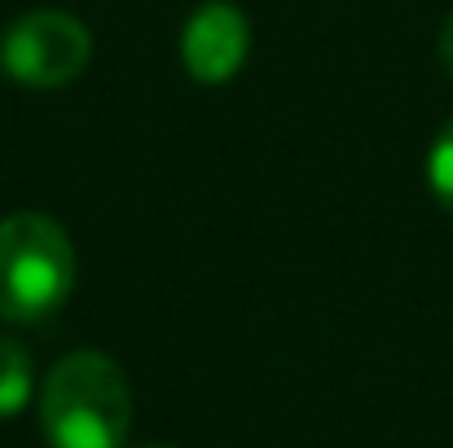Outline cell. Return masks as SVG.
<instances>
[{
    "label": "cell",
    "instance_id": "cell-1",
    "mask_svg": "<svg viewBox=\"0 0 453 448\" xmlns=\"http://www.w3.org/2000/svg\"><path fill=\"white\" fill-rule=\"evenodd\" d=\"M40 427L53 448H124L133 427L124 369L102 352L62 356L40 387Z\"/></svg>",
    "mask_w": 453,
    "mask_h": 448
},
{
    "label": "cell",
    "instance_id": "cell-2",
    "mask_svg": "<svg viewBox=\"0 0 453 448\" xmlns=\"http://www.w3.org/2000/svg\"><path fill=\"white\" fill-rule=\"evenodd\" d=\"M75 291V247L44 211L0 220V321L35 325Z\"/></svg>",
    "mask_w": 453,
    "mask_h": 448
},
{
    "label": "cell",
    "instance_id": "cell-3",
    "mask_svg": "<svg viewBox=\"0 0 453 448\" xmlns=\"http://www.w3.org/2000/svg\"><path fill=\"white\" fill-rule=\"evenodd\" d=\"M88 57V27L62 9H31L13 18L0 35V71L27 88H62L84 75Z\"/></svg>",
    "mask_w": 453,
    "mask_h": 448
},
{
    "label": "cell",
    "instance_id": "cell-4",
    "mask_svg": "<svg viewBox=\"0 0 453 448\" xmlns=\"http://www.w3.org/2000/svg\"><path fill=\"white\" fill-rule=\"evenodd\" d=\"M251 49V22L229 0H207L180 31V62L198 84H229Z\"/></svg>",
    "mask_w": 453,
    "mask_h": 448
},
{
    "label": "cell",
    "instance_id": "cell-5",
    "mask_svg": "<svg viewBox=\"0 0 453 448\" xmlns=\"http://www.w3.org/2000/svg\"><path fill=\"white\" fill-rule=\"evenodd\" d=\"M31 391H35V369L27 347L18 338H0V418L22 414Z\"/></svg>",
    "mask_w": 453,
    "mask_h": 448
},
{
    "label": "cell",
    "instance_id": "cell-6",
    "mask_svg": "<svg viewBox=\"0 0 453 448\" xmlns=\"http://www.w3.org/2000/svg\"><path fill=\"white\" fill-rule=\"evenodd\" d=\"M427 185H432V198L453 216V115L449 124L436 133L432 154H427Z\"/></svg>",
    "mask_w": 453,
    "mask_h": 448
},
{
    "label": "cell",
    "instance_id": "cell-7",
    "mask_svg": "<svg viewBox=\"0 0 453 448\" xmlns=\"http://www.w3.org/2000/svg\"><path fill=\"white\" fill-rule=\"evenodd\" d=\"M441 66H445V75L453 80V13L445 18V27H441Z\"/></svg>",
    "mask_w": 453,
    "mask_h": 448
},
{
    "label": "cell",
    "instance_id": "cell-8",
    "mask_svg": "<svg viewBox=\"0 0 453 448\" xmlns=\"http://www.w3.org/2000/svg\"><path fill=\"white\" fill-rule=\"evenodd\" d=\"M146 448H167V444H146Z\"/></svg>",
    "mask_w": 453,
    "mask_h": 448
}]
</instances>
